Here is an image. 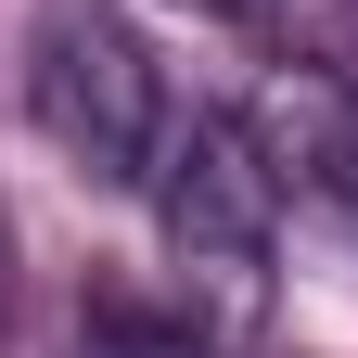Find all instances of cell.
<instances>
[{"instance_id":"obj_1","label":"cell","mask_w":358,"mask_h":358,"mask_svg":"<svg viewBox=\"0 0 358 358\" xmlns=\"http://www.w3.org/2000/svg\"><path fill=\"white\" fill-rule=\"evenodd\" d=\"M154 231L179 256L192 307H217V333H243L268 307V243H282V166L243 115H179L154 154Z\"/></svg>"},{"instance_id":"obj_2","label":"cell","mask_w":358,"mask_h":358,"mask_svg":"<svg viewBox=\"0 0 358 358\" xmlns=\"http://www.w3.org/2000/svg\"><path fill=\"white\" fill-rule=\"evenodd\" d=\"M26 103L52 128V154L77 179H103V192H141L154 154H166V128H179L141 26L103 13V0H38V26H26Z\"/></svg>"},{"instance_id":"obj_3","label":"cell","mask_w":358,"mask_h":358,"mask_svg":"<svg viewBox=\"0 0 358 358\" xmlns=\"http://www.w3.org/2000/svg\"><path fill=\"white\" fill-rule=\"evenodd\" d=\"M77 358H217V333H192V320H154V307H103V320L77 333Z\"/></svg>"},{"instance_id":"obj_4","label":"cell","mask_w":358,"mask_h":358,"mask_svg":"<svg viewBox=\"0 0 358 358\" xmlns=\"http://www.w3.org/2000/svg\"><path fill=\"white\" fill-rule=\"evenodd\" d=\"M0 333H13V217H0Z\"/></svg>"},{"instance_id":"obj_5","label":"cell","mask_w":358,"mask_h":358,"mask_svg":"<svg viewBox=\"0 0 358 358\" xmlns=\"http://www.w3.org/2000/svg\"><path fill=\"white\" fill-rule=\"evenodd\" d=\"M192 13H231V26H256V13H268V0H192Z\"/></svg>"}]
</instances>
